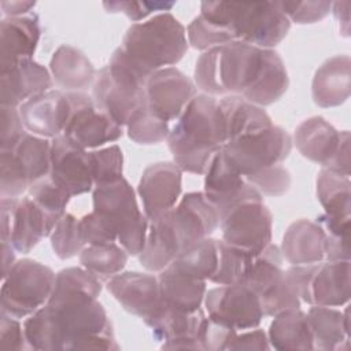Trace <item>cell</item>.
<instances>
[{
    "instance_id": "18",
    "label": "cell",
    "mask_w": 351,
    "mask_h": 351,
    "mask_svg": "<svg viewBox=\"0 0 351 351\" xmlns=\"http://www.w3.org/2000/svg\"><path fill=\"white\" fill-rule=\"evenodd\" d=\"M181 181L182 170L174 162H156L143 171L137 193L149 222L177 204L182 189Z\"/></svg>"
},
{
    "instance_id": "42",
    "label": "cell",
    "mask_w": 351,
    "mask_h": 351,
    "mask_svg": "<svg viewBox=\"0 0 351 351\" xmlns=\"http://www.w3.org/2000/svg\"><path fill=\"white\" fill-rule=\"evenodd\" d=\"M51 247L62 261L80 255L86 247L80 230V218L66 213L51 233Z\"/></svg>"
},
{
    "instance_id": "34",
    "label": "cell",
    "mask_w": 351,
    "mask_h": 351,
    "mask_svg": "<svg viewBox=\"0 0 351 351\" xmlns=\"http://www.w3.org/2000/svg\"><path fill=\"white\" fill-rule=\"evenodd\" d=\"M267 339L274 350H314L307 315L300 308H291L274 315Z\"/></svg>"
},
{
    "instance_id": "7",
    "label": "cell",
    "mask_w": 351,
    "mask_h": 351,
    "mask_svg": "<svg viewBox=\"0 0 351 351\" xmlns=\"http://www.w3.org/2000/svg\"><path fill=\"white\" fill-rule=\"evenodd\" d=\"M144 78L125 58L119 47L108 63L96 73L92 86L95 104L122 128L145 99Z\"/></svg>"
},
{
    "instance_id": "48",
    "label": "cell",
    "mask_w": 351,
    "mask_h": 351,
    "mask_svg": "<svg viewBox=\"0 0 351 351\" xmlns=\"http://www.w3.org/2000/svg\"><path fill=\"white\" fill-rule=\"evenodd\" d=\"M174 1H104L103 7L110 14H123L133 22H140L155 11H170Z\"/></svg>"
},
{
    "instance_id": "33",
    "label": "cell",
    "mask_w": 351,
    "mask_h": 351,
    "mask_svg": "<svg viewBox=\"0 0 351 351\" xmlns=\"http://www.w3.org/2000/svg\"><path fill=\"white\" fill-rule=\"evenodd\" d=\"M307 322L317 350L348 348V308L340 311L328 306H311Z\"/></svg>"
},
{
    "instance_id": "41",
    "label": "cell",
    "mask_w": 351,
    "mask_h": 351,
    "mask_svg": "<svg viewBox=\"0 0 351 351\" xmlns=\"http://www.w3.org/2000/svg\"><path fill=\"white\" fill-rule=\"evenodd\" d=\"M29 196L45 213L52 228H55L60 218L66 214V206L71 199V196L64 189L58 186L49 176L34 182L29 188Z\"/></svg>"
},
{
    "instance_id": "28",
    "label": "cell",
    "mask_w": 351,
    "mask_h": 351,
    "mask_svg": "<svg viewBox=\"0 0 351 351\" xmlns=\"http://www.w3.org/2000/svg\"><path fill=\"white\" fill-rule=\"evenodd\" d=\"M49 73L63 92H85L96 78V70L86 55L66 44L53 52Z\"/></svg>"
},
{
    "instance_id": "19",
    "label": "cell",
    "mask_w": 351,
    "mask_h": 351,
    "mask_svg": "<svg viewBox=\"0 0 351 351\" xmlns=\"http://www.w3.org/2000/svg\"><path fill=\"white\" fill-rule=\"evenodd\" d=\"M49 177L71 197L88 193L95 186L86 149L63 134L51 141Z\"/></svg>"
},
{
    "instance_id": "22",
    "label": "cell",
    "mask_w": 351,
    "mask_h": 351,
    "mask_svg": "<svg viewBox=\"0 0 351 351\" xmlns=\"http://www.w3.org/2000/svg\"><path fill=\"white\" fill-rule=\"evenodd\" d=\"M53 84L49 70L33 59H21L0 69L1 106L19 107L29 99L51 90Z\"/></svg>"
},
{
    "instance_id": "49",
    "label": "cell",
    "mask_w": 351,
    "mask_h": 351,
    "mask_svg": "<svg viewBox=\"0 0 351 351\" xmlns=\"http://www.w3.org/2000/svg\"><path fill=\"white\" fill-rule=\"evenodd\" d=\"M0 151H11L27 133L18 107L0 108Z\"/></svg>"
},
{
    "instance_id": "14",
    "label": "cell",
    "mask_w": 351,
    "mask_h": 351,
    "mask_svg": "<svg viewBox=\"0 0 351 351\" xmlns=\"http://www.w3.org/2000/svg\"><path fill=\"white\" fill-rule=\"evenodd\" d=\"M203 303L211 321L237 332L258 328L265 317L258 295L243 284L208 289Z\"/></svg>"
},
{
    "instance_id": "35",
    "label": "cell",
    "mask_w": 351,
    "mask_h": 351,
    "mask_svg": "<svg viewBox=\"0 0 351 351\" xmlns=\"http://www.w3.org/2000/svg\"><path fill=\"white\" fill-rule=\"evenodd\" d=\"M317 199L326 215L336 218L351 217V181L326 169H321L317 176Z\"/></svg>"
},
{
    "instance_id": "9",
    "label": "cell",
    "mask_w": 351,
    "mask_h": 351,
    "mask_svg": "<svg viewBox=\"0 0 351 351\" xmlns=\"http://www.w3.org/2000/svg\"><path fill=\"white\" fill-rule=\"evenodd\" d=\"M56 274L33 259L16 261L3 278L0 291L1 313L14 318H26L41 308L49 299Z\"/></svg>"
},
{
    "instance_id": "12",
    "label": "cell",
    "mask_w": 351,
    "mask_h": 351,
    "mask_svg": "<svg viewBox=\"0 0 351 351\" xmlns=\"http://www.w3.org/2000/svg\"><path fill=\"white\" fill-rule=\"evenodd\" d=\"M229 163L247 177L262 169L281 165L292 149V138L285 129L273 125L271 128L229 140L221 148Z\"/></svg>"
},
{
    "instance_id": "20",
    "label": "cell",
    "mask_w": 351,
    "mask_h": 351,
    "mask_svg": "<svg viewBox=\"0 0 351 351\" xmlns=\"http://www.w3.org/2000/svg\"><path fill=\"white\" fill-rule=\"evenodd\" d=\"M207 317L203 310L180 311L167 307L163 308L148 325L156 340L163 341L160 348L165 350H203L200 336Z\"/></svg>"
},
{
    "instance_id": "11",
    "label": "cell",
    "mask_w": 351,
    "mask_h": 351,
    "mask_svg": "<svg viewBox=\"0 0 351 351\" xmlns=\"http://www.w3.org/2000/svg\"><path fill=\"white\" fill-rule=\"evenodd\" d=\"M282 262L280 247L270 243L261 254L254 256L243 282L258 295L265 317L300 308L302 300L288 280Z\"/></svg>"
},
{
    "instance_id": "2",
    "label": "cell",
    "mask_w": 351,
    "mask_h": 351,
    "mask_svg": "<svg viewBox=\"0 0 351 351\" xmlns=\"http://www.w3.org/2000/svg\"><path fill=\"white\" fill-rule=\"evenodd\" d=\"M225 143L226 128L218 100L204 93L186 104L167 137L174 163L192 174H204Z\"/></svg>"
},
{
    "instance_id": "15",
    "label": "cell",
    "mask_w": 351,
    "mask_h": 351,
    "mask_svg": "<svg viewBox=\"0 0 351 351\" xmlns=\"http://www.w3.org/2000/svg\"><path fill=\"white\" fill-rule=\"evenodd\" d=\"M144 92L148 108L169 122L180 118L186 104L197 95V86L181 70L165 67L147 78Z\"/></svg>"
},
{
    "instance_id": "38",
    "label": "cell",
    "mask_w": 351,
    "mask_h": 351,
    "mask_svg": "<svg viewBox=\"0 0 351 351\" xmlns=\"http://www.w3.org/2000/svg\"><path fill=\"white\" fill-rule=\"evenodd\" d=\"M84 269L95 274L101 281H108L121 273L128 263L129 254L117 243L101 245H86L78 255Z\"/></svg>"
},
{
    "instance_id": "55",
    "label": "cell",
    "mask_w": 351,
    "mask_h": 351,
    "mask_svg": "<svg viewBox=\"0 0 351 351\" xmlns=\"http://www.w3.org/2000/svg\"><path fill=\"white\" fill-rule=\"evenodd\" d=\"M36 1H23V0H3L0 1V7L4 15H7V18H12V16H23L30 14V11L34 8Z\"/></svg>"
},
{
    "instance_id": "21",
    "label": "cell",
    "mask_w": 351,
    "mask_h": 351,
    "mask_svg": "<svg viewBox=\"0 0 351 351\" xmlns=\"http://www.w3.org/2000/svg\"><path fill=\"white\" fill-rule=\"evenodd\" d=\"M18 108L29 133L44 138H55L63 134L70 112V101L66 92L51 89L29 99Z\"/></svg>"
},
{
    "instance_id": "32",
    "label": "cell",
    "mask_w": 351,
    "mask_h": 351,
    "mask_svg": "<svg viewBox=\"0 0 351 351\" xmlns=\"http://www.w3.org/2000/svg\"><path fill=\"white\" fill-rule=\"evenodd\" d=\"M226 128V141L254 134L273 126L270 115L241 96L230 95L218 100Z\"/></svg>"
},
{
    "instance_id": "6",
    "label": "cell",
    "mask_w": 351,
    "mask_h": 351,
    "mask_svg": "<svg viewBox=\"0 0 351 351\" xmlns=\"http://www.w3.org/2000/svg\"><path fill=\"white\" fill-rule=\"evenodd\" d=\"M93 211L115 232L119 245L132 256L143 251L148 233V218L138 208L132 185L122 177L118 181L93 188Z\"/></svg>"
},
{
    "instance_id": "45",
    "label": "cell",
    "mask_w": 351,
    "mask_h": 351,
    "mask_svg": "<svg viewBox=\"0 0 351 351\" xmlns=\"http://www.w3.org/2000/svg\"><path fill=\"white\" fill-rule=\"evenodd\" d=\"M244 180L262 196H282L291 186V174L281 165L262 169L244 177Z\"/></svg>"
},
{
    "instance_id": "53",
    "label": "cell",
    "mask_w": 351,
    "mask_h": 351,
    "mask_svg": "<svg viewBox=\"0 0 351 351\" xmlns=\"http://www.w3.org/2000/svg\"><path fill=\"white\" fill-rule=\"evenodd\" d=\"M269 348H270V344H269L267 333L259 328L241 330V333L236 332L228 347V350H269Z\"/></svg>"
},
{
    "instance_id": "31",
    "label": "cell",
    "mask_w": 351,
    "mask_h": 351,
    "mask_svg": "<svg viewBox=\"0 0 351 351\" xmlns=\"http://www.w3.org/2000/svg\"><path fill=\"white\" fill-rule=\"evenodd\" d=\"M162 302L180 311L199 310L207 292V281L195 280L169 265L158 276Z\"/></svg>"
},
{
    "instance_id": "30",
    "label": "cell",
    "mask_w": 351,
    "mask_h": 351,
    "mask_svg": "<svg viewBox=\"0 0 351 351\" xmlns=\"http://www.w3.org/2000/svg\"><path fill=\"white\" fill-rule=\"evenodd\" d=\"M52 230L45 213L30 196L18 199L8 241L16 252L29 254L44 237L51 236Z\"/></svg>"
},
{
    "instance_id": "54",
    "label": "cell",
    "mask_w": 351,
    "mask_h": 351,
    "mask_svg": "<svg viewBox=\"0 0 351 351\" xmlns=\"http://www.w3.org/2000/svg\"><path fill=\"white\" fill-rule=\"evenodd\" d=\"M18 199L12 197H1L0 202V237L1 241H10L11 228L14 221V211Z\"/></svg>"
},
{
    "instance_id": "3",
    "label": "cell",
    "mask_w": 351,
    "mask_h": 351,
    "mask_svg": "<svg viewBox=\"0 0 351 351\" xmlns=\"http://www.w3.org/2000/svg\"><path fill=\"white\" fill-rule=\"evenodd\" d=\"M200 16L226 30L233 40L273 49L288 34L291 22L276 1H203Z\"/></svg>"
},
{
    "instance_id": "47",
    "label": "cell",
    "mask_w": 351,
    "mask_h": 351,
    "mask_svg": "<svg viewBox=\"0 0 351 351\" xmlns=\"http://www.w3.org/2000/svg\"><path fill=\"white\" fill-rule=\"evenodd\" d=\"M278 10L298 25H310L322 21L332 8V1H276Z\"/></svg>"
},
{
    "instance_id": "1",
    "label": "cell",
    "mask_w": 351,
    "mask_h": 351,
    "mask_svg": "<svg viewBox=\"0 0 351 351\" xmlns=\"http://www.w3.org/2000/svg\"><path fill=\"white\" fill-rule=\"evenodd\" d=\"M101 280L84 267L56 273L48 302L23 322L33 350H119L101 303Z\"/></svg>"
},
{
    "instance_id": "37",
    "label": "cell",
    "mask_w": 351,
    "mask_h": 351,
    "mask_svg": "<svg viewBox=\"0 0 351 351\" xmlns=\"http://www.w3.org/2000/svg\"><path fill=\"white\" fill-rule=\"evenodd\" d=\"M11 151L21 165L30 186L49 176L51 141H48V138L27 132Z\"/></svg>"
},
{
    "instance_id": "46",
    "label": "cell",
    "mask_w": 351,
    "mask_h": 351,
    "mask_svg": "<svg viewBox=\"0 0 351 351\" xmlns=\"http://www.w3.org/2000/svg\"><path fill=\"white\" fill-rule=\"evenodd\" d=\"M186 38L191 47L203 52L223 45L226 43L234 41L226 30L214 26L200 15L189 23L186 29Z\"/></svg>"
},
{
    "instance_id": "50",
    "label": "cell",
    "mask_w": 351,
    "mask_h": 351,
    "mask_svg": "<svg viewBox=\"0 0 351 351\" xmlns=\"http://www.w3.org/2000/svg\"><path fill=\"white\" fill-rule=\"evenodd\" d=\"M80 230L86 245H101L117 241L112 228L93 210L80 218Z\"/></svg>"
},
{
    "instance_id": "57",
    "label": "cell",
    "mask_w": 351,
    "mask_h": 351,
    "mask_svg": "<svg viewBox=\"0 0 351 351\" xmlns=\"http://www.w3.org/2000/svg\"><path fill=\"white\" fill-rule=\"evenodd\" d=\"M1 252H3V278L8 274V271L15 265V248L8 241H1Z\"/></svg>"
},
{
    "instance_id": "23",
    "label": "cell",
    "mask_w": 351,
    "mask_h": 351,
    "mask_svg": "<svg viewBox=\"0 0 351 351\" xmlns=\"http://www.w3.org/2000/svg\"><path fill=\"white\" fill-rule=\"evenodd\" d=\"M41 37L37 14L4 18L0 23V69L21 59H32Z\"/></svg>"
},
{
    "instance_id": "51",
    "label": "cell",
    "mask_w": 351,
    "mask_h": 351,
    "mask_svg": "<svg viewBox=\"0 0 351 351\" xmlns=\"http://www.w3.org/2000/svg\"><path fill=\"white\" fill-rule=\"evenodd\" d=\"M0 350H23L27 343L23 325L8 314H0Z\"/></svg>"
},
{
    "instance_id": "5",
    "label": "cell",
    "mask_w": 351,
    "mask_h": 351,
    "mask_svg": "<svg viewBox=\"0 0 351 351\" xmlns=\"http://www.w3.org/2000/svg\"><path fill=\"white\" fill-rule=\"evenodd\" d=\"M262 51L237 40L204 51L193 71L196 86L208 96H241L258 74Z\"/></svg>"
},
{
    "instance_id": "56",
    "label": "cell",
    "mask_w": 351,
    "mask_h": 351,
    "mask_svg": "<svg viewBox=\"0 0 351 351\" xmlns=\"http://www.w3.org/2000/svg\"><path fill=\"white\" fill-rule=\"evenodd\" d=\"M330 11L339 22L340 34L344 37L350 36V1L332 3Z\"/></svg>"
},
{
    "instance_id": "17",
    "label": "cell",
    "mask_w": 351,
    "mask_h": 351,
    "mask_svg": "<svg viewBox=\"0 0 351 351\" xmlns=\"http://www.w3.org/2000/svg\"><path fill=\"white\" fill-rule=\"evenodd\" d=\"M181 252L210 237L219 228V215L203 192H189L166 213Z\"/></svg>"
},
{
    "instance_id": "27",
    "label": "cell",
    "mask_w": 351,
    "mask_h": 351,
    "mask_svg": "<svg viewBox=\"0 0 351 351\" xmlns=\"http://www.w3.org/2000/svg\"><path fill=\"white\" fill-rule=\"evenodd\" d=\"M324 229L308 219L295 221L282 236L280 251L289 265H311L325 261Z\"/></svg>"
},
{
    "instance_id": "16",
    "label": "cell",
    "mask_w": 351,
    "mask_h": 351,
    "mask_svg": "<svg viewBox=\"0 0 351 351\" xmlns=\"http://www.w3.org/2000/svg\"><path fill=\"white\" fill-rule=\"evenodd\" d=\"M107 289L130 314L149 325L163 308L158 277L140 271H121L107 281Z\"/></svg>"
},
{
    "instance_id": "44",
    "label": "cell",
    "mask_w": 351,
    "mask_h": 351,
    "mask_svg": "<svg viewBox=\"0 0 351 351\" xmlns=\"http://www.w3.org/2000/svg\"><path fill=\"white\" fill-rule=\"evenodd\" d=\"M0 195L18 199L30 184L12 151H0Z\"/></svg>"
},
{
    "instance_id": "52",
    "label": "cell",
    "mask_w": 351,
    "mask_h": 351,
    "mask_svg": "<svg viewBox=\"0 0 351 351\" xmlns=\"http://www.w3.org/2000/svg\"><path fill=\"white\" fill-rule=\"evenodd\" d=\"M237 330L219 325L214 321H211L207 317V321L204 324L202 336H200V343L203 350L208 351H221V350H228L233 335Z\"/></svg>"
},
{
    "instance_id": "43",
    "label": "cell",
    "mask_w": 351,
    "mask_h": 351,
    "mask_svg": "<svg viewBox=\"0 0 351 351\" xmlns=\"http://www.w3.org/2000/svg\"><path fill=\"white\" fill-rule=\"evenodd\" d=\"M88 156L95 186L110 184L123 177V154L117 144L90 151Z\"/></svg>"
},
{
    "instance_id": "39",
    "label": "cell",
    "mask_w": 351,
    "mask_h": 351,
    "mask_svg": "<svg viewBox=\"0 0 351 351\" xmlns=\"http://www.w3.org/2000/svg\"><path fill=\"white\" fill-rule=\"evenodd\" d=\"M126 132L132 141L140 145H152L167 140L169 122L155 115L144 101L132 112L126 122Z\"/></svg>"
},
{
    "instance_id": "36",
    "label": "cell",
    "mask_w": 351,
    "mask_h": 351,
    "mask_svg": "<svg viewBox=\"0 0 351 351\" xmlns=\"http://www.w3.org/2000/svg\"><path fill=\"white\" fill-rule=\"evenodd\" d=\"M219 240L206 237L182 251L170 265L195 280H211L218 267Z\"/></svg>"
},
{
    "instance_id": "8",
    "label": "cell",
    "mask_w": 351,
    "mask_h": 351,
    "mask_svg": "<svg viewBox=\"0 0 351 351\" xmlns=\"http://www.w3.org/2000/svg\"><path fill=\"white\" fill-rule=\"evenodd\" d=\"M219 229L225 243L258 255L271 243L273 215L254 188L219 214Z\"/></svg>"
},
{
    "instance_id": "10",
    "label": "cell",
    "mask_w": 351,
    "mask_h": 351,
    "mask_svg": "<svg viewBox=\"0 0 351 351\" xmlns=\"http://www.w3.org/2000/svg\"><path fill=\"white\" fill-rule=\"evenodd\" d=\"M285 274L299 299L310 306L340 307L350 300V261L291 265Z\"/></svg>"
},
{
    "instance_id": "13",
    "label": "cell",
    "mask_w": 351,
    "mask_h": 351,
    "mask_svg": "<svg viewBox=\"0 0 351 351\" xmlns=\"http://www.w3.org/2000/svg\"><path fill=\"white\" fill-rule=\"evenodd\" d=\"M70 112L63 136L84 149L97 148L122 137V126L100 110L85 92H66Z\"/></svg>"
},
{
    "instance_id": "24",
    "label": "cell",
    "mask_w": 351,
    "mask_h": 351,
    "mask_svg": "<svg viewBox=\"0 0 351 351\" xmlns=\"http://www.w3.org/2000/svg\"><path fill=\"white\" fill-rule=\"evenodd\" d=\"M254 189L244 177L229 163L222 149L211 159L204 173V197L214 206L218 215L233 202Z\"/></svg>"
},
{
    "instance_id": "26",
    "label": "cell",
    "mask_w": 351,
    "mask_h": 351,
    "mask_svg": "<svg viewBox=\"0 0 351 351\" xmlns=\"http://www.w3.org/2000/svg\"><path fill=\"white\" fill-rule=\"evenodd\" d=\"M346 130L339 132L322 117L304 119L295 130L293 143L308 160L326 167L336 155Z\"/></svg>"
},
{
    "instance_id": "25",
    "label": "cell",
    "mask_w": 351,
    "mask_h": 351,
    "mask_svg": "<svg viewBox=\"0 0 351 351\" xmlns=\"http://www.w3.org/2000/svg\"><path fill=\"white\" fill-rule=\"evenodd\" d=\"M351 90V59L336 55L326 59L315 71L311 96L318 107L329 108L346 103Z\"/></svg>"
},
{
    "instance_id": "4",
    "label": "cell",
    "mask_w": 351,
    "mask_h": 351,
    "mask_svg": "<svg viewBox=\"0 0 351 351\" xmlns=\"http://www.w3.org/2000/svg\"><path fill=\"white\" fill-rule=\"evenodd\" d=\"M119 49L128 62L144 77L173 67L188 51L186 29L170 12H160L148 21L133 23L125 33Z\"/></svg>"
},
{
    "instance_id": "40",
    "label": "cell",
    "mask_w": 351,
    "mask_h": 351,
    "mask_svg": "<svg viewBox=\"0 0 351 351\" xmlns=\"http://www.w3.org/2000/svg\"><path fill=\"white\" fill-rule=\"evenodd\" d=\"M255 255L219 240L218 267L210 280L218 285L243 284Z\"/></svg>"
},
{
    "instance_id": "29",
    "label": "cell",
    "mask_w": 351,
    "mask_h": 351,
    "mask_svg": "<svg viewBox=\"0 0 351 351\" xmlns=\"http://www.w3.org/2000/svg\"><path fill=\"white\" fill-rule=\"evenodd\" d=\"M288 86L289 78L284 60L274 49H263L258 74L241 97L263 108L278 101Z\"/></svg>"
}]
</instances>
